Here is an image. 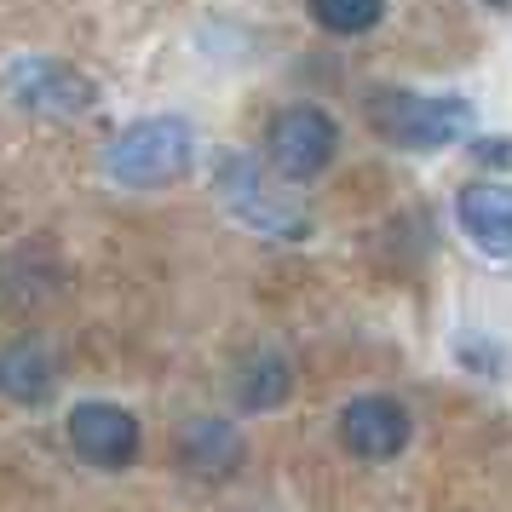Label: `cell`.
Wrapping results in <instances>:
<instances>
[{
	"instance_id": "obj_1",
	"label": "cell",
	"mask_w": 512,
	"mask_h": 512,
	"mask_svg": "<svg viewBox=\"0 0 512 512\" xmlns=\"http://www.w3.org/2000/svg\"><path fill=\"white\" fill-rule=\"evenodd\" d=\"M190 162H196V139L179 116H144L104 144V173L127 190H162L185 179Z\"/></svg>"
},
{
	"instance_id": "obj_2",
	"label": "cell",
	"mask_w": 512,
	"mask_h": 512,
	"mask_svg": "<svg viewBox=\"0 0 512 512\" xmlns=\"http://www.w3.org/2000/svg\"><path fill=\"white\" fill-rule=\"evenodd\" d=\"M374 133L397 150H443L472 127V104L449 93H409V87H380L369 98Z\"/></svg>"
},
{
	"instance_id": "obj_3",
	"label": "cell",
	"mask_w": 512,
	"mask_h": 512,
	"mask_svg": "<svg viewBox=\"0 0 512 512\" xmlns=\"http://www.w3.org/2000/svg\"><path fill=\"white\" fill-rule=\"evenodd\" d=\"M213 190H219V202H225L248 231H265V236H305L311 231V213L300 208V196H288V190L271 185V179L259 173L254 156H219Z\"/></svg>"
},
{
	"instance_id": "obj_4",
	"label": "cell",
	"mask_w": 512,
	"mask_h": 512,
	"mask_svg": "<svg viewBox=\"0 0 512 512\" xmlns=\"http://www.w3.org/2000/svg\"><path fill=\"white\" fill-rule=\"evenodd\" d=\"M265 150H271V167H277L282 179L305 185V179H317V173L334 162L340 127H334V116L317 110V104H288V110H277L271 127H265Z\"/></svg>"
},
{
	"instance_id": "obj_5",
	"label": "cell",
	"mask_w": 512,
	"mask_h": 512,
	"mask_svg": "<svg viewBox=\"0 0 512 512\" xmlns=\"http://www.w3.org/2000/svg\"><path fill=\"white\" fill-rule=\"evenodd\" d=\"M6 93L24 104L29 116H87L98 104V87L93 75H81L75 64H64V58H18L12 70H6Z\"/></svg>"
},
{
	"instance_id": "obj_6",
	"label": "cell",
	"mask_w": 512,
	"mask_h": 512,
	"mask_svg": "<svg viewBox=\"0 0 512 512\" xmlns=\"http://www.w3.org/2000/svg\"><path fill=\"white\" fill-rule=\"evenodd\" d=\"M70 449L81 455L87 466H98V472H121V466L139 461V420L127 415L121 403H104V397H93V403H75L70 409Z\"/></svg>"
},
{
	"instance_id": "obj_7",
	"label": "cell",
	"mask_w": 512,
	"mask_h": 512,
	"mask_svg": "<svg viewBox=\"0 0 512 512\" xmlns=\"http://www.w3.org/2000/svg\"><path fill=\"white\" fill-rule=\"evenodd\" d=\"M340 443H346L357 461H392L403 455V443H409V409L397 403V397H351L346 409H340Z\"/></svg>"
},
{
	"instance_id": "obj_8",
	"label": "cell",
	"mask_w": 512,
	"mask_h": 512,
	"mask_svg": "<svg viewBox=\"0 0 512 512\" xmlns=\"http://www.w3.org/2000/svg\"><path fill=\"white\" fill-rule=\"evenodd\" d=\"M455 219L489 259H512V185H501V179L466 185L455 196Z\"/></svg>"
},
{
	"instance_id": "obj_9",
	"label": "cell",
	"mask_w": 512,
	"mask_h": 512,
	"mask_svg": "<svg viewBox=\"0 0 512 512\" xmlns=\"http://www.w3.org/2000/svg\"><path fill=\"white\" fill-rule=\"evenodd\" d=\"M52 392H58V363H52L47 340H35V334L6 340V346H0V397L35 409V403H47Z\"/></svg>"
},
{
	"instance_id": "obj_10",
	"label": "cell",
	"mask_w": 512,
	"mask_h": 512,
	"mask_svg": "<svg viewBox=\"0 0 512 512\" xmlns=\"http://www.w3.org/2000/svg\"><path fill=\"white\" fill-rule=\"evenodd\" d=\"M179 461L196 472V478H231L242 466V432L231 420H190L179 432Z\"/></svg>"
},
{
	"instance_id": "obj_11",
	"label": "cell",
	"mask_w": 512,
	"mask_h": 512,
	"mask_svg": "<svg viewBox=\"0 0 512 512\" xmlns=\"http://www.w3.org/2000/svg\"><path fill=\"white\" fill-rule=\"evenodd\" d=\"M288 392H294V369H288V357H282V351H254V357L236 369V403H242V409H254V415L288 403Z\"/></svg>"
},
{
	"instance_id": "obj_12",
	"label": "cell",
	"mask_w": 512,
	"mask_h": 512,
	"mask_svg": "<svg viewBox=\"0 0 512 512\" xmlns=\"http://www.w3.org/2000/svg\"><path fill=\"white\" fill-rule=\"evenodd\" d=\"M386 18L380 0H311V24H323L328 35H369Z\"/></svg>"
},
{
	"instance_id": "obj_13",
	"label": "cell",
	"mask_w": 512,
	"mask_h": 512,
	"mask_svg": "<svg viewBox=\"0 0 512 512\" xmlns=\"http://www.w3.org/2000/svg\"><path fill=\"white\" fill-rule=\"evenodd\" d=\"M472 162H484V167H512V144L478 139V144H472Z\"/></svg>"
}]
</instances>
